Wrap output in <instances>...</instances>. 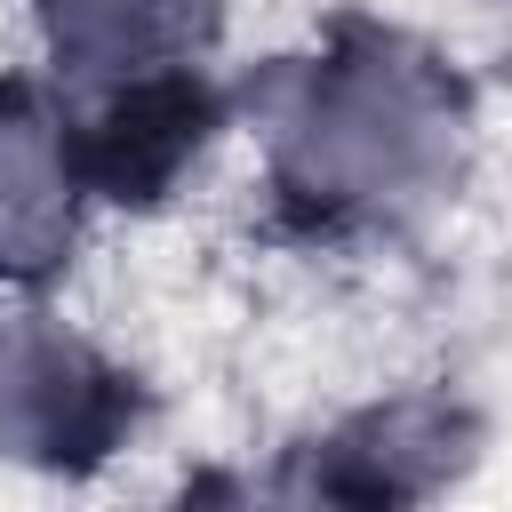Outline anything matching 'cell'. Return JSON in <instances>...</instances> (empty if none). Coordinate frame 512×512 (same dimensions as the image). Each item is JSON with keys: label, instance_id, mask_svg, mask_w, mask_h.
Returning <instances> with one entry per match:
<instances>
[{"label": "cell", "instance_id": "7", "mask_svg": "<svg viewBox=\"0 0 512 512\" xmlns=\"http://www.w3.org/2000/svg\"><path fill=\"white\" fill-rule=\"evenodd\" d=\"M488 8H496V24H504V32H512V0H488Z\"/></svg>", "mask_w": 512, "mask_h": 512}, {"label": "cell", "instance_id": "6", "mask_svg": "<svg viewBox=\"0 0 512 512\" xmlns=\"http://www.w3.org/2000/svg\"><path fill=\"white\" fill-rule=\"evenodd\" d=\"M40 72L64 96H104L152 72L216 64L224 0H24Z\"/></svg>", "mask_w": 512, "mask_h": 512}, {"label": "cell", "instance_id": "5", "mask_svg": "<svg viewBox=\"0 0 512 512\" xmlns=\"http://www.w3.org/2000/svg\"><path fill=\"white\" fill-rule=\"evenodd\" d=\"M96 216L72 96L48 72H0V296H48Z\"/></svg>", "mask_w": 512, "mask_h": 512}, {"label": "cell", "instance_id": "4", "mask_svg": "<svg viewBox=\"0 0 512 512\" xmlns=\"http://www.w3.org/2000/svg\"><path fill=\"white\" fill-rule=\"evenodd\" d=\"M72 128H80V168L96 184V208L160 216L208 176L240 112H232V80L192 64V72H152L104 96H72Z\"/></svg>", "mask_w": 512, "mask_h": 512}, {"label": "cell", "instance_id": "2", "mask_svg": "<svg viewBox=\"0 0 512 512\" xmlns=\"http://www.w3.org/2000/svg\"><path fill=\"white\" fill-rule=\"evenodd\" d=\"M144 376L56 296H0V464L32 480H104L144 448Z\"/></svg>", "mask_w": 512, "mask_h": 512}, {"label": "cell", "instance_id": "3", "mask_svg": "<svg viewBox=\"0 0 512 512\" xmlns=\"http://www.w3.org/2000/svg\"><path fill=\"white\" fill-rule=\"evenodd\" d=\"M488 456V416L448 392V384H392L344 416H328L320 432L280 448V472L264 480L272 496L296 504H432L448 488L472 480V464Z\"/></svg>", "mask_w": 512, "mask_h": 512}, {"label": "cell", "instance_id": "1", "mask_svg": "<svg viewBox=\"0 0 512 512\" xmlns=\"http://www.w3.org/2000/svg\"><path fill=\"white\" fill-rule=\"evenodd\" d=\"M256 192L296 248H400L456 208L480 160V96L464 64L368 8L328 16L304 48L232 80Z\"/></svg>", "mask_w": 512, "mask_h": 512}]
</instances>
